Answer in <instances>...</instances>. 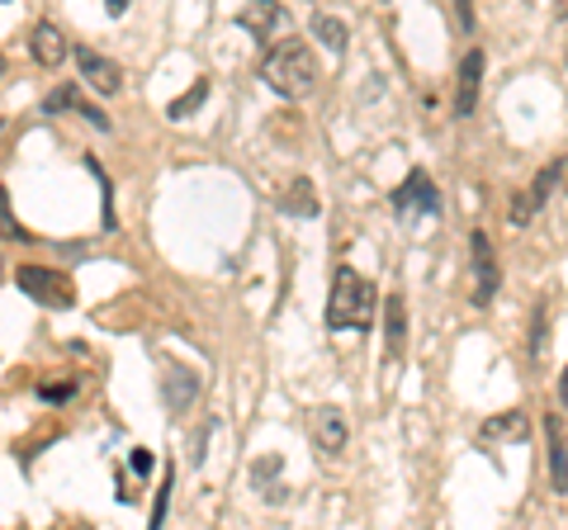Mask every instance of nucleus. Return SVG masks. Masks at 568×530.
Masks as SVG:
<instances>
[{"mask_svg": "<svg viewBox=\"0 0 568 530\" xmlns=\"http://www.w3.org/2000/svg\"><path fill=\"white\" fill-rule=\"evenodd\" d=\"M450 10H455V29L474 33V0H450Z\"/></svg>", "mask_w": 568, "mask_h": 530, "instance_id": "obj_21", "label": "nucleus"}, {"mask_svg": "<svg viewBox=\"0 0 568 530\" xmlns=\"http://www.w3.org/2000/svg\"><path fill=\"white\" fill-rule=\"evenodd\" d=\"M559 181H564V162H549V166H540L536 175H530V185L511 200V208H507V218H511V227H530L536 223V214L549 204V194L559 190Z\"/></svg>", "mask_w": 568, "mask_h": 530, "instance_id": "obj_5", "label": "nucleus"}, {"mask_svg": "<svg viewBox=\"0 0 568 530\" xmlns=\"http://www.w3.org/2000/svg\"><path fill=\"white\" fill-rule=\"evenodd\" d=\"M261 81L271 85L275 95H284V100L313 95L317 91V58H313V48L298 43V39L271 43V52H265V62H261Z\"/></svg>", "mask_w": 568, "mask_h": 530, "instance_id": "obj_1", "label": "nucleus"}, {"mask_svg": "<svg viewBox=\"0 0 568 530\" xmlns=\"http://www.w3.org/2000/svg\"><path fill=\"white\" fill-rule=\"evenodd\" d=\"M0 233H6V237H29L24 227L10 218V200H6V190H0Z\"/></svg>", "mask_w": 568, "mask_h": 530, "instance_id": "obj_22", "label": "nucleus"}, {"mask_svg": "<svg viewBox=\"0 0 568 530\" xmlns=\"http://www.w3.org/2000/svg\"><path fill=\"white\" fill-rule=\"evenodd\" d=\"M388 204H394V214L403 223H413V218H440V190L432 185V175H426L422 166L407 171V181L388 194Z\"/></svg>", "mask_w": 568, "mask_h": 530, "instance_id": "obj_3", "label": "nucleus"}, {"mask_svg": "<svg viewBox=\"0 0 568 530\" xmlns=\"http://www.w3.org/2000/svg\"><path fill=\"white\" fill-rule=\"evenodd\" d=\"M237 24L252 33L256 43H280V39H290V10L280 6V0H246L242 14H237Z\"/></svg>", "mask_w": 568, "mask_h": 530, "instance_id": "obj_6", "label": "nucleus"}, {"mask_svg": "<svg viewBox=\"0 0 568 530\" xmlns=\"http://www.w3.org/2000/svg\"><path fill=\"white\" fill-rule=\"evenodd\" d=\"M379 304H384V356L403 360V350H407V304H403V294H388V298H379Z\"/></svg>", "mask_w": 568, "mask_h": 530, "instance_id": "obj_12", "label": "nucleus"}, {"mask_svg": "<svg viewBox=\"0 0 568 530\" xmlns=\"http://www.w3.org/2000/svg\"><path fill=\"white\" fill-rule=\"evenodd\" d=\"M29 52H33V62H39V67L58 72V67L67 62V52H71L62 24H52V20H39V24H33V33H29Z\"/></svg>", "mask_w": 568, "mask_h": 530, "instance_id": "obj_11", "label": "nucleus"}, {"mask_svg": "<svg viewBox=\"0 0 568 530\" xmlns=\"http://www.w3.org/2000/svg\"><path fill=\"white\" fill-rule=\"evenodd\" d=\"M545 436H549V469H555V492H568V446H564L559 417L545 421Z\"/></svg>", "mask_w": 568, "mask_h": 530, "instance_id": "obj_15", "label": "nucleus"}, {"mask_svg": "<svg viewBox=\"0 0 568 530\" xmlns=\"http://www.w3.org/2000/svg\"><path fill=\"white\" fill-rule=\"evenodd\" d=\"M0 6H6V0H0Z\"/></svg>", "mask_w": 568, "mask_h": 530, "instance_id": "obj_29", "label": "nucleus"}, {"mask_svg": "<svg viewBox=\"0 0 568 530\" xmlns=\"http://www.w3.org/2000/svg\"><path fill=\"white\" fill-rule=\"evenodd\" d=\"M484 72H488L484 48H469L465 58H459V77H455V119H469L478 110V95H484Z\"/></svg>", "mask_w": 568, "mask_h": 530, "instance_id": "obj_8", "label": "nucleus"}, {"mask_svg": "<svg viewBox=\"0 0 568 530\" xmlns=\"http://www.w3.org/2000/svg\"><path fill=\"white\" fill-rule=\"evenodd\" d=\"M559 14H564V20H568V0H559Z\"/></svg>", "mask_w": 568, "mask_h": 530, "instance_id": "obj_26", "label": "nucleus"}, {"mask_svg": "<svg viewBox=\"0 0 568 530\" xmlns=\"http://www.w3.org/2000/svg\"><path fill=\"white\" fill-rule=\"evenodd\" d=\"M162 398H166V408L181 417L190 402L200 398V375H194V369H185V365H171L166 379H162Z\"/></svg>", "mask_w": 568, "mask_h": 530, "instance_id": "obj_13", "label": "nucleus"}, {"mask_svg": "<svg viewBox=\"0 0 568 530\" xmlns=\"http://www.w3.org/2000/svg\"><path fill=\"white\" fill-rule=\"evenodd\" d=\"M559 402H564V408H568V369H564V375H559Z\"/></svg>", "mask_w": 568, "mask_h": 530, "instance_id": "obj_24", "label": "nucleus"}, {"mask_svg": "<svg viewBox=\"0 0 568 530\" xmlns=\"http://www.w3.org/2000/svg\"><path fill=\"white\" fill-rule=\"evenodd\" d=\"M77 67H81V81L91 85L95 95H119L123 91V72L114 58H104L95 48H77Z\"/></svg>", "mask_w": 568, "mask_h": 530, "instance_id": "obj_10", "label": "nucleus"}, {"mask_svg": "<svg viewBox=\"0 0 568 530\" xmlns=\"http://www.w3.org/2000/svg\"><path fill=\"white\" fill-rule=\"evenodd\" d=\"M71 394H77V384H67V379H62V384H52V379L39 384V398H43V402H67Z\"/></svg>", "mask_w": 568, "mask_h": 530, "instance_id": "obj_20", "label": "nucleus"}, {"mask_svg": "<svg viewBox=\"0 0 568 530\" xmlns=\"http://www.w3.org/2000/svg\"><path fill=\"white\" fill-rule=\"evenodd\" d=\"M313 446H317V455H332V459L351 446V421H346V412L336 408V402L313 408Z\"/></svg>", "mask_w": 568, "mask_h": 530, "instance_id": "obj_9", "label": "nucleus"}, {"mask_svg": "<svg viewBox=\"0 0 568 530\" xmlns=\"http://www.w3.org/2000/svg\"><path fill=\"white\" fill-rule=\"evenodd\" d=\"M0 77H6V58H0Z\"/></svg>", "mask_w": 568, "mask_h": 530, "instance_id": "obj_28", "label": "nucleus"}, {"mask_svg": "<svg viewBox=\"0 0 568 530\" xmlns=\"http://www.w3.org/2000/svg\"><path fill=\"white\" fill-rule=\"evenodd\" d=\"M77 95H81L77 85H58V91H52V95L43 100V104H48V114H67L71 104H77Z\"/></svg>", "mask_w": 568, "mask_h": 530, "instance_id": "obj_19", "label": "nucleus"}, {"mask_svg": "<svg viewBox=\"0 0 568 530\" xmlns=\"http://www.w3.org/2000/svg\"><path fill=\"white\" fill-rule=\"evenodd\" d=\"M526 431H530V417L521 408L493 412L488 421H478V440H484V446H497V440H526Z\"/></svg>", "mask_w": 568, "mask_h": 530, "instance_id": "obj_14", "label": "nucleus"}, {"mask_svg": "<svg viewBox=\"0 0 568 530\" xmlns=\"http://www.w3.org/2000/svg\"><path fill=\"white\" fill-rule=\"evenodd\" d=\"M540 350H545V313H536V337H530V356L540 360Z\"/></svg>", "mask_w": 568, "mask_h": 530, "instance_id": "obj_23", "label": "nucleus"}, {"mask_svg": "<svg viewBox=\"0 0 568 530\" xmlns=\"http://www.w3.org/2000/svg\"><path fill=\"white\" fill-rule=\"evenodd\" d=\"M284 214H294V218H317V200H313V181L308 175H298V181L284 190Z\"/></svg>", "mask_w": 568, "mask_h": 530, "instance_id": "obj_17", "label": "nucleus"}, {"mask_svg": "<svg viewBox=\"0 0 568 530\" xmlns=\"http://www.w3.org/2000/svg\"><path fill=\"white\" fill-rule=\"evenodd\" d=\"M0 279H6V256H0Z\"/></svg>", "mask_w": 568, "mask_h": 530, "instance_id": "obj_27", "label": "nucleus"}, {"mask_svg": "<svg viewBox=\"0 0 568 530\" xmlns=\"http://www.w3.org/2000/svg\"><path fill=\"white\" fill-rule=\"evenodd\" d=\"M313 39L323 43L332 58H342L346 52V43H351V33H346V24L336 20V14H313Z\"/></svg>", "mask_w": 568, "mask_h": 530, "instance_id": "obj_16", "label": "nucleus"}, {"mask_svg": "<svg viewBox=\"0 0 568 530\" xmlns=\"http://www.w3.org/2000/svg\"><path fill=\"white\" fill-rule=\"evenodd\" d=\"M104 6H110V14H123L129 10V0H104Z\"/></svg>", "mask_w": 568, "mask_h": 530, "instance_id": "obj_25", "label": "nucleus"}, {"mask_svg": "<svg viewBox=\"0 0 568 530\" xmlns=\"http://www.w3.org/2000/svg\"><path fill=\"white\" fill-rule=\"evenodd\" d=\"M14 285H20L33 304H43V308H71L77 304V285H71L62 271H52V265H20Z\"/></svg>", "mask_w": 568, "mask_h": 530, "instance_id": "obj_4", "label": "nucleus"}, {"mask_svg": "<svg viewBox=\"0 0 568 530\" xmlns=\"http://www.w3.org/2000/svg\"><path fill=\"white\" fill-rule=\"evenodd\" d=\"M469 265H474V308H493L497 289H503V271H497V252L488 233H469Z\"/></svg>", "mask_w": 568, "mask_h": 530, "instance_id": "obj_7", "label": "nucleus"}, {"mask_svg": "<svg viewBox=\"0 0 568 530\" xmlns=\"http://www.w3.org/2000/svg\"><path fill=\"white\" fill-rule=\"evenodd\" d=\"M375 313H379V289H375V279H365L361 271L342 265V271L332 275L327 327H332V332H365L369 323H375Z\"/></svg>", "mask_w": 568, "mask_h": 530, "instance_id": "obj_2", "label": "nucleus"}, {"mask_svg": "<svg viewBox=\"0 0 568 530\" xmlns=\"http://www.w3.org/2000/svg\"><path fill=\"white\" fill-rule=\"evenodd\" d=\"M204 95H209V77H200V81H194V85H190V91H185L181 100H171V104H166V114H171V119H185V114H194V104H200Z\"/></svg>", "mask_w": 568, "mask_h": 530, "instance_id": "obj_18", "label": "nucleus"}]
</instances>
